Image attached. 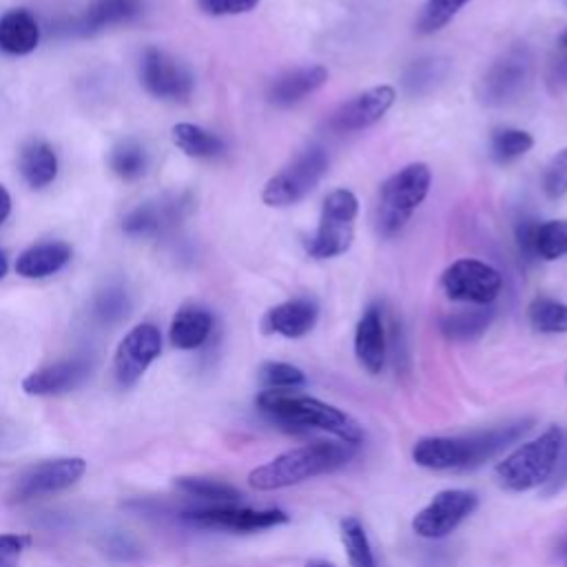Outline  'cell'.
<instances>
[{
  "label": "cell",
  "instance_id": "cell-1",
  "mask_svg": "<svg viewBox=\"0 0 567 567\" xmlns=\"http://www.w3.org/2000/svg\"><path fill=\"white\" fill-rule=\"evenodd\" d=\"M532 425L534 419L523 416L470 434L423 436L412 445V461L425 470H474L512 447Z\"/></svg>",
  "mask_w": 567,
  "mask_h": 567
},
{
  "label": "cell",
  "instance_id": "cell-2",
  "mask_svg": "<svg viewBox=\"0 0 567 567\" xmlns=\"http://www.w3.org/2000/svg\"><path fill=\"white\" fill-rule=\"evenodd\" d=\"M255 405L264 416L295 432L319 430L357 447L365 439V432L357 419H352L341 408L310 394L266 388L257 394Z\"/></svg>",
  "mask_w": 567,
  "mask_h": 567
},
{
  "label": "cell",
  "instance_id": "cell-3",
  "mask_svg": "<svg viewBox=\"0 0 567 567\" xmlns=\"http://www.w3.org/2000/svg\"><path fill=\"white\" fill-rule=\"evenodd\" d=\"M357 454V445L343 441H312L286 450L248 474V485L257 492H272L299 485L308 478L330 474L348 465Z\"/></svg>",
  "mask_w": 567,
  "mask_h": 567
},
{
  "label": "cell",
  "instance_id": "cell-4",
  "mask_svg": "<svg viewBox=\"0 0 567 567\" xmlns=\"http://www.w3.org/2000/svg\"><path fill=\"white\" fill-rule=\"evenodd\" d=\"M563 434L565 432L558 425H551L536 439L520 443L496 463V483L507 492H529L543 487L554 474Z\"/></svg>",
  "mask_w": 567,
  "mask_h": 567
},
{
  "label": "cell",
  "instance_id": "cell-5",
  "mask_svg": "<svg viewBox=\"0 0 567 567\" xmlns=\"http://www.w3.org/2000/svg\"><path fill=\"white\" fill-rule=\"evenodd\" d=\"M430 182L432 173L423 162H412L383 182L374 215V226L381 237L396 235L410 221L427 197Z\"/></svg>",
  "mask_w": 567,
  "mask_h": 567
},
{
  "label": "cell",
  "instance_id": "cell-6",
  "mask_svg": "<svg viewBox=\"0 0 567 567\" xmlns=\"http://www.w3.org/2000/svg\"><path fill=\"white\" fill-rule=\"evenodd\" d=\"M359 215V199L348 188H337L326 195L319 226L308 241V255L315 259H330L343 255L354 239V221Z\"/></svg>",
  "mask_w": 567,
  "mask_h": 567
},
{
  "label": "cell",
  "instance_id": "cell-7",
  "mask_svg": "<svg viewBox=\"0 0 567 567\" xmlns=\"http://www.w3.org/2000/svg\"><path fill=\"white\" fill-rule=\"evenodd\" d=\"M328 164V153L321 146L303 148L266 182L261 190L264 204L272 208H284L301 202L321 182Z\"/></svg>",
  "mask_w": 567,
  "mask_h": 567
},
{
  "label": "cell",
  "instance_id": "cell-8",
  "mask_svg": "<svg viewBox=\"0 0 567 567\" xmlns=\"http://www.w3.org/2000/svg\"><path fill=\"white\" fill-rule=\"evenodd\" d=\"M532 73V51L525 44H514L503 51L481 75L476 97L485 106H503L514 102L527 86Z\"/></svg>",
  "mask_w": 567,
  "mask_h": 567
},
{
  "label": "cell",
  "instance_id": "cell-9",
  "mask_svg": "<svg viewBox=\"0 0 567 567\" xmlns=\"http://www.w3.org/2000/svg\"><path fill=\"white\" fill-rule=\"evenodd\" d=\"M182 518L195 527L204 529H221L233 534H252L270 527L286 525L290 516L279 507H241L235 503H215L208 507L188 509L182 514Z\"/></svg>",
  "mask_w": 567,
  "mask_h": 567
},
{
  "label": "cell",
  "instance_id": "cell-10",
  "mask_svg": "<svg viewBox=\"0 0 567 567\" xmlns=\"http://www.w3.org/2000/svg\"><path fill=\"white\" fill-rule=\"evenodd\" d=\"M478 507V496L470 489H441L412 518V532L425 540L450 536Z\"/></svg>",
  "mask_w": 567,
  "mask_h": 567
},
{
  "label": "cell",
  "instance_id": "cell-11",
  "mask_svg": "<svg viewBox=\"0 0 567 567\" xmlns=\"http://www.w3.org/2000/svg\"><path fill=\"white\" fill-rule=\"evenodd\" d=\"M441 288L452 301L489 306L503 288V277L494 266L481 259L465 257V259L452 261L443 270Z\"/></svg>",
  "mask_w": 567,
  "mask_h": 567
},
{
  "label": "cell",
  "instance_id": "cell-12",
  "mask_svg": "<svg viewBox=\"0 0 567 567\" xmlns=\"http://www.w3.org/2000/svg\"><path fill=\"white\" fill-rule=\"evenodd\" d=\"M84 472H86V461L80 456L40 461L35 465H29L13 478L9 496L11 501L22 503V501L58 494L71 487L73 483H78Z\"/></svg>",
  "mask_w": 567,
  "mask_h": 567
},
{
  "label": "cell",
  "instance_id": "cell-13",
  "mask_svg": "<svg viewBox=\"0 0 567 567\" xmlns=\"http://www.w3.org/2000/svg\"><path fill=\"white\" fill-rule=\"evenodd\" d=\"M162 352V334L153 323H137L120 341L113 357V372L122 385H133Z\"/></svg>",
  "mask_w": 567,
  "mask_h": 567
},
{
  "label": "cell",
  "instance_id": "cell-14",
  "mask_svg": "<svg viewBox=\"0 0 567 567\" xmlns=\"http://www.w3.org/2000/svg\"><path fill=\"white\" fill-rule=\"evenodd\" d=\"M140 78L146 91L159 100H186L193 93L190 71L162 49H146L142 55Z\"/></svg>",
  "mask_w": 567,
  "mask_h": 567
},
{
  "label": "cell",
  "instance_id": "cell-15",
  "mask_svg": "<svg viewBox=\"0 0 567 567\" xmlns=\"http://www.w3.org/2000/svg\"><path fill=\"white\" fill-rule=\"evenodd\" d=\"M394 100H396V91L390 84H379L363 93H357L354 97L346 100L328 117V128L334 133L363 131V128L377 124L390 111Z\"/></svg>",
  "mask_w": 567,
  "mask_h": 567
},
{
  "label": "cell",
  "instance_id": "cell-16",
  "mask_svg": "<svg viewBox=\"0 0 567 567\" xmlns=\"http://www.w3.org/2000/svg\"><path fill=\"white\" fill-rule=\"evenodd\" d=\"M89 374L86 359H64L33 370L22 379V390L31 396H53L78 388Z\"/></svg>",
  "mask_w": 567,
  "mask_h": 567
},
{
  "label": "cell",
  "instance_id": "cell-17",
  "mask_svg": "<svg viewBox=\"0 0 567 567\" xmlns=\"http://www.w3.org/2000/svg\"><path fill=\"white\" fill-rule=\"evenodd\" d=\"M319 319V308L312 299L297 297L288 299L284 303L272 306L264 319L261 328L266 334H281L286 339H299L306 337Z\"/></svg>",
  "mask_w": 567,
  "mask_h": 567
},
{
  "label": "cell",
  "instance_id": "cell-18",
  "mask_svg": "<svg viewBox=\"0 0 567 567\" xmlns=\"http://www.w3.org/2000/svg\"><path fill=\"white\" fill-rule=\"evenodd\" d=\"M354 354L361 368L370 374H379L385 365L388 339L383 315L379 306H368L354 328Z\"/></svg>",
  "mask_w": 567,
  "mask_h": 567
},
{
  "label": "cell",
  "instance_id": "cell-19",
  "mask_svg": "<svg viewBox=\"0 0 567 567\" xmlns=\"http://www.w3.org/2000/svg\"><path fill=\"white\" fill-rule=\"evenodd\" d=\"M328 80V71L321 64L299 66L281 73L268 89V100L275 106H292L315 91H319Z\"/></svg>",
  "mask_w": 567,
  "mask_h": 567
},
{
  "label": "cell",
  "instance_id": "cell-20",
  "mask_svg": "<svg viewBox=\"0 0 567 567\" xmlns=\"http://www.w3.org/2000/svg\"><path fill=\"white\" fill-rule=\"evenodd\" d=\"M71 259V246L64 241H42L27 248L18 261V275L27 279H42L58 272Z\"/></svg>",
  "mask_w": 567,
  "mask_h": 567
},
{
  "label": "cell",
  "instance_id": "cell-21",
  "mask_svg": "<svg viewBox=\"0 0 567 567\" xmlns=\"http://www.w3.org/2000/svg\"><path fill=\"white\" fill-rule=\"evenodd\" d=\"M213 330V315L199 306H186L177 310L171 321L168 339L179 350H195L206 343Z\"/></svg>",
  "mask_w": 567,
  "mask_h": 567
},
{
  "label": "cell",
  "instance_id": "cell-22",
  "mask_svg": "<svg viewBox=\"0 0 567 567\" xmlns=\"http://www.w3.org/2000/svg\"><path fill=\"white\" fill-rule=\"evenodd\" d=\"M40 29L31 13L13 9L0 18V49L11 55H27L38 47Z\"/></svg>",
  "mask_w": 567,
  "mask_h": 567
},
{
  "label": "cell",
  "instance_id": "cell-23",
  "mask_svg": "<svg viewBox=\"0 0 567 567\" xmlns=\"http://www.w3.org/2000/svg\"><path fill=\"white\" fill-rule=\"evenodd\" d=\"M20 173L24 182L33 188H42L51 184L58 175V157L51 144L44 140H31L22 151H20Z\"/></svg>",
  "mask_w": 567,
  "mask_h": 567
},
{
  "label": "cell",
  "instance_id": "cell-24",
  "mask_svg": "<svg viewBox=\"0 0 567 567\" xmlns=\"http://www.w3.org/2000/svg\"><path fill=\"white\" fill-rule=\"evenodd\" d=\"M494 319V310L489 306H481L474 310H458L443 315L439 319V330L450 341H474L485 334Z\"/></svg>",
  "mask_w": 567,
  "mask_h": 567
},
{
  "label": "cell",
  "instance_id": "cell-25",
  "mask_svg": "<svg viewBox=\"0 0 567 567\" xmlns=\"http://www.w3.org/2000/svg\"><path fill=\"white\" fill-rule=\"evenodd\" d=\"M171 137H173V144L179 151H184L188 157L208 159V157H217L224 151V142L215 133L190 122L175 124L171 128Z\"/></svg>",
  "mask_w": 567,
  "mask_h": 567
},
{
  "label": "cell",
  "instance_id": "cell-26",
  "mask_svg": "<svg viewBox=\"0 0 567 567\" xmlns=\"http://www.w3.org/2000/svg\"><path fill=\"white\" fill-rule=\"evenodd\" d=\"M527 321L540 334H565L567 303L551 297H534L527 306Z\"/></svg>",
  "mask_w": 567,
  "mask_h": 567
},
{
  "label": "cell",
  "instance_id": "cell-27",
  "mask_svg": "<svg viewBox=\"0 0 567 567\" xmlns=\"http://www.w3.org/2000/svg\"><path fill=\"white\" fill-rule=\"evenodd\" d=\"M339 534H341V543H343V549L348 554L350 567H379L377 558H374V551L370 547L365 527L357 516L341 518Z\"/></svg>",
  "mask_w": 567,
  "mask_h": 567
},
{
  "label": "cell",
  "instance_id": "cell-28",
  "mask_svg": "<svg viewBox=\"0 0 567 567\" xmlns=\"http://www.w3.org/2000/svg\"><path fill=\"white\" fill-rule=\"evenodd\" d=\"M534 146L532 133L514 126L494 128L489 135V153L498 164H509L529 153Z\"/></svg>",
  "mask_w": 567,
  "mask_h": 567
},
{
  "label": "cell",
  "instance_id": "cell-29",
  "mask_svg": "<svg viewBox=\"0 0 567 567\" xmlns=\"http://www.w3.org/2000/svg\"><path fill=\"white\" fill-rule=\"evenodd\" d=\"M447 75V62L441 58H419L403 73V89L410 95L430 93Z\"/></svg>",
  "mask_w": 567,
  "mask_h": 567
},
{
  "label": "cell",
  "instance_id": "cell-30",
  "mask_svg": "<svg viewBox=\"0 0 567 567\" xmlns=\"http://www.w3.org/2000/svg\"><path fill=\"white\" fill-rule=\"evenodd\" d=\"M175 487L188 496L213 501V503H237L241 498V492L235 485L217 478H206V476H179L175 481Z\"/></svg>",
  "mask_w": 567,
  "mask_h": 567
},
{
  "label": "cell",
  "instance_id": "cell-31",
  "mask_svg": "<svg viewBox=\"0 0 567 567\" xmlns=\"http://www.w3.org/2000/svg\"><path fill=\"white\" fill-rule=\"evenodd\" d=\"M534 252L536 259L556 261L567 255V221L565 219H549L538 221L534 235Z\"/></svg>",
  "mask_w": 567,
  "mask_h": 567
},
{
  "label": "cell",
  "instance_id": "cell-32",
  "mask_svg": "<svg viewBox=\"0 0 567 567\" xmlns=\"http://www.w3.org/2000/svg\"><path fill=\"white\" fill-rule=\"evenodd\" d=\"M140 11V0H95L84 18L86 29H102L124 22Z\"/></svg>",
  "mask_w": 567,
  "mask_h": 567
},
{
  "label": "cell",
  "instance_id": "cell-33",
  "mask_svg": "<svg viewBox=\"0 0 567 567\" xmlns=\"http://www.w3.org/2000/svg\"><path fill=\"white\" fill-rule=\"evenodd\" d=\"M470 0H425L419 20H416V31L421 35H430L441 31L445 24H450L456 13L467 4Z\"/></svg>",
  "mask_w": 567,
  "mask_h": 567
},
{
  "label": "cell",
  "instance_id": "cell-34",
  "mask_svg": "<svg viewBox=\"0 0 567 567\" xmlns=\"http://www.w3.org/2000/svg\"><path fill=\"white\" fill-rule=\"evenodd\" d=\"M111 168L122 179H137L146 171V151L135 140H124L111 151Z\"/></svg>",
  "mask_w": 567,
  "mask_h": 567
},
{
  "label": "cell",
  "instance_id": "cell-35",
  "mask_svg": "<svg viewBox=\"0 0 567 567\" xmlns=\"http://www.w3.org/2000/svg\"><path fill=\"white\" fill-rule=\"evenodd\" d=\"M259 381L272 390H295L306 385V374L292 363L264 361L259 365Z\"/></svg>",
  "mask_w": 567,
  "mask_h": 567
},
{
  "label": "cell",
  "instance_id": "cell-36",
  "mask_svg": "<svg viewBox=\"0 0 567 567\" xmlns=\"http://www.w3.org/2000/svg\"><path fill=\"white\" fill-rule=\"evenodd\" d=\"M540 186L549 199H560L567 195V146L549 159Z\"/></svg>",
  "mask_w": 567,
  "mask_h": 567
},
{
  "label": "cell",
  "instance_id": "cell-37",
  "mask_svg": "<svg viewBox=\"0 0 567 567\" xmlns=\"http://www.w3.org/2000/svg\"><path fill=\"white\" fill-rule=\"evenodd\" d=\"M545 78L551 93H560L567 89V33L558 40L556 51L549 58Z\"/></svg>",
  "mask_w": 567,
  "mask_h": 567
},
{
  "label": "cell",
  "instance_id": "cell-38",
  "mask_svg": "<svg viewBox=\"0 0 567 567\" xmlns=\"http://www.w3.org/2000/svg\"><path fill=\"white\" fill-rule=\"evenodd\" d=\"M162 226V215L153 206H140L124 219V230L131 235L153 233Z\"/></svg>",
  "mask_w": 567,
  "mask_h": 567
},
{
  "label": "cell",
  "instance_id": "cell-39",
  "mask_svg": "<svg viewBox=\"0 0 567 567\" xmlns=\"http://www.w3.org/2000/svg\"><path fill=\"white\" fill-rule=\"evenodd\" d=\"M197 4L208 16H239L252 11L259 0H197Z\"/></svg>",
  "mask_w": 567,
  "mask_h": 567
},
{
  "label": "cell",
  "instance_id": "cell-40",
  "mask_svg": "<svg viewBox=\"0 0 567 567\" xmlns=\"http://www.w3.org/2000/svg\"><path fill=\"white\" fill-rule=\"evenodd\" d=\"M29 545L31 536L27 534H0V567H16Z\"/></svg>",
  "mask_w": 567,
  "mask_h": 567
},
{
  "label": "cell",
  "instance_id": "cell-41",
  "mask_svg": "<svg viewBox=\"0 0 567 567\" xmlns=\"http://www.w3.org/2000/svg\"><path fill=\"white\" fill-rule=\"evenodd\" d=\"M536 226H538V219L534 217H523L518 219L516 224V246H518V252L525 261H536V252H534V235H536Z\"/></svg>",
  "mask_w": 567,
  "mask_h": 567
},
{
  "label": "cell",
  "instance_id": "cell-42",
  "mask_svg": "<svg viewBox=\"0 0 567 567\" xmlns=\"http://www.w3.org/2000/svg\"><path fill=\"white\" fill-rule=\"evenodd\" d=\"M97 317L102 321H115L126 315V297L122 290H109L97 299Z\"/></svg>",
  "mask_w": 567,
  "mask_h": 567
},
{
  "label": "cell",
  "instance_id": "cell-43",
  "mask_svg": "<svg viewBox=\"0 0 567 567\" xmlns=\"http://www.w3.org/2000/svg\"><path fill=\"white\" fill-rule=\"evenodd\" d=\"M565 485H567V434H563V445H560V452H558V461H556L551 478L543 485V494L551 496V494L560 492Z\"/></svg>",
  "mask_w": 567,
  "mask_h": 567
},
{
  "label": "cell",
  "instance_id": "cell-44",
  "mask_svg": "<svg viewBox=\"0 0 567 567\" xmlns=\"http://www.w3.org/2000/svg\"><path fill=\"white\" fill-rule=\"evenodd\" d=\"M9 210H11V195H9V190L0 184V224L7 219Z\"/></svg>",
  "mask_w": 567,
  "mask_h": 567
},
{
  "label": "cell",
  "instance_id": "cell-45",
  "mask_svg": "<svg viewBox=\"0 0 567 567\" xmlns=\"http://www.w3.org/2000/svg\"><path fill=\"white\" fill-rule=\"evenodd\" d=\"M306 567H334L330 560H323V558H312L306 563Z\"/></svg>",
  "mask_w": 567,
  "mask_h": 567
},
{
  "label": "cell",
  "instance_id": "cell-46",
  "mask_svg": "<svg viewBox=\"0 0 567 567\" xmlns=\"http://www.w3.org/2000/svg\"><path fill=\"white\" fill-rule=\"evenodd\" d=\"M7 275V257L4 252H0V279Z\"/></svg>",
  "mask_w": 567,
  "mask_h": 567
},
{
  "label": "cell",
  "instance_id": "cell-47",
  "mask_svg": "<svg viewBox=\"0 0 567 567\" xmlns=\"http://www.w3.org/2000/svg\"><path fill=\"white\" fill-rule=\"evenodd\" d=\"M565 567H567V560H565Z\"/></svg>",
  "mask_w": 567,
  "mask_h": 567
}]
</instances>
